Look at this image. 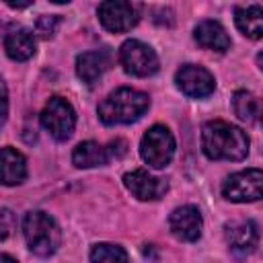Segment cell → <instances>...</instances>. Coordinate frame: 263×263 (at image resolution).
<instances>
[{
    "mask_svg": "<svg viewBox=\"0 0 263 263\" xmlns=\"http://www.w3.org/2000/svg\"><path fill=\"white\" fill-rule=\"evenodd\" d=\"M201 148L212 160H242L249 154V138L240 127L216 119L203 125Z\"/></svg>",
    "mask_w": 263,
    "mask_h": 263,
    "instance_id": "cell-1",
    "label": "cell"
},
{
    "mask_svg": "<svg viewBox=\"0 0 263 263\" xmlns=\"http://www.w3.org/2000/svg\"><path fill=\"white\" fill-rule=\"evenodd\" d=\"M111 66V55L107 49H97V51H84L76 58V74L84 84H95L105 70Z\"/></svg>",
    "mask_w": 263,
    "mask_h": 263,
    "instance_id": "cell-13",
    "label": "cell"
},
{
    "mask_svg": "<svg viewBox=\"0 0 263 263\" xmlns=\"http://www.w3.org/2000/svg\"><path fill=\"white\" fill-rule=\"evenodd\" d=\"M224 236L232 253L236 255H249L255 251L259 242V230L253 220H234L224 226Z\"/></svg>",
    "mask_w": 263,
    "mask_h": 263,
    "instance_id": "cell-12",
    "label": "cell"
},
{
    "mask_svg": "<svg viewBox=\"0 0 263 263\" xmlns=\"http://www.w3.org/2000/svg\"><path fill=\"white\" fill-rule=\"evenodd\" d=\"M6 115H8V92H6V84H4V80L0 78V127L4 125Z\"/></svg>",
    "mask_w": 263,
    "mask_h": 263,
    "instance_id": "cell-23",
    "label": "cell"
},
{
    "mask_svg": "<svg viewBox=\"0 0 263 263\" xmlns=\"http://www.w3.org/2000/svg\"><path fill=\"white\" fill-rule=\"evenodd\" d=\"M175 154V138L164 125H152L140 142V156L152 168H164Z\"/></svg>",
    "mask_w": 263,
    "mask_h": 263,
    "instance_id": "cell-4",
    "label": "cell"
},
{
    "mask_svg": "<svg viewBox=\"0 0 263 263\" xmlns=\"http://www.w3.org/2000/svg\"><path fill=\"white\" fill-rule=\"evenodd\" d=\"M234 23L242 35L249 39H261L263 35V8L259 4L251 6H236L234 10Z\"/></svg>",
    "mask_w": 263,
    "mask_h": 263,
    "instance_id": "cell-17",
    "label": "cell"
},
{
    "mask_svg": "<svg viewBox=\"0 0 263 263\" xmlns=\"http://www.w3.org/2000/svg\"><path fill=\"white\" fill-rule=\"evenodd\" d=\"M58 25H60V16H39L37 23H35V31H37L41 37L47 39V37H51V35L55 33Z\"/></svg>",
    "mask_w": 263,
    "mask_h": 263,
    "instance_id": "cell-21",
    "label": "cell"
},
{
    "mask_svg": "<svg viewBox=\"0 0 263 263\" xmlns=\"http://www.w3.org/2000/svg\"><path fill=\"white\" fill-rule=\"evenodd\" d=\"M263 193V173L261 168H247L240 173L230 175L222 183V195L228 201L245 203V201H257Z\"/></svg>",
    "mask_w": 263,
    "mask_h": 263,
    "instance_id": "cell-7",
    "label": "cell"
},
{
    "mask_svg": "<svg viewBox=\"0 0 263 263\" xmlns=\"http://www.w3.org/2000/svg\"><path fill=\"white\" fill-rule=\"evenodd\" d=\"M4 49H6L8 58H12L16 62H25V60L33 58V53H35L33 31H29L23 25L8 27V31L4 35Z\"/></svg>",
    "mask_w": 263,
    "mask_h": 263,
    "instance_id": "cell-14",
    "label": "cell"
},
{
    "mask_svg": "<svg viewBox=\"0 0 263 263\" xmlns=\"http://www.w3.org/2000/svg\"><path fill=\"white\" fill-rule=\"evenodd\" d=\"M41 125L58 142H64L72 136V132L76 127V111L66 99L51 97L41 111Z\"/></svg>",
    "mask_w": 263,
    "mask_h": 263,
    "instance_id": "cell-5",
    "label": "cell"
},
{
    "mask_svg": "<svg viewBox=\"0 0 263 263\" xmlns=\"http://www.w3.org/2000/svg\"><path fill=\"white\" fill-rule=\"evenodd\" d=\"M175 82L181 88V92H185L187 97H193V99L210 97L216 88L214 74L210 70H205L203 66H195V64L181 66L175 74Z\"/></svg>",
    "mask_w": 263,
    "mask_h": 263,
    "instance_id": "cell-9",
    "label": "cell"
},
{
    "mask_svg": "<svg viewBox=\"0 0 263 263\" xmlns=\"http://www.w3.org/2000/svg\"><path fill=\"white\" fill-rule=\"evenodd\" d=\"M23 236L27 240V247L31 253L39 257H49L58 251L62 242V232L55 220L39 210H33L25 214L23 218Z\"/></svg>",
    "mask_w": 263,
    "mask_h": 263,
    "instance_id": "cell-3",
    "label": "cell"
},
{
    "mask_svg": "<svg viewBox=\"0 0 263 263\" xmlns=\"http://www.w3.org/2000/svg\"><path fill=\"white\" fill-rule=\"evenodd\" d=\"M12 230H14V216H12V212L10 210H0V240L10 236Z\"/></svg>",
    "mask_w": 263,
    "mask_h": 263,
    "instance_id": "cell-22",
    "label": "cell"
},
{
    "mask_svg": "<svg viewBox=\"0 0 263 263\" xmlns=\"http://www.w3.org/2000/svg\"><path fill=\"white\" fill-rule=\"evenodd\" d=\"M150 99L146 92L136 88H117L99 105V119L105 125L132 123L148 111Z\"/></svg>",
    "mask_w": 263,
    "mask_h": 263,
    "instance_id": "cell-2",
    "label": "cell"
},
{
    "mask_svg": "<svg viewBox=\"0 0 263 263\" xmlns=\"http://www.w3.org/2000/svg\"><path fill=\"white\" fill-rule=\"evenodd\" d=\"M201 214L195 205H181L175 208L173 214L168 216V228L173 232V236H177L179 240L185 242H193L201 236Z\"/></svg>",
    "mask_w": 263,
    "mask_h": 263,
    "instance_id": "cell-11",
    "label": "cell"
},
{
    "mask_svg": "<svg viewBox=\"0 0 263 263\" xmlns=\"http://www.w3.org/2000/svg\"><path fill=\"white\" fill-rule=\"evenodd\" d=\"M99 21L111 33H125L140 21V6L121 0H107L99 6Z\"/></svg>",
    "mask_w": 263,
    "mask_h": 263,
    "instance_id": "cell-8",
    "label": "cell"
},
{
    "mask_svg": "<svg viewBox=\"0 0 263 263\" xmlns=\"http://www.w3.org/2000/svg\"><path fill=\"white\" fill-rule=\"evenodd\" d=\"M90 263H129V261L123 247L111 242H99L90 249Z\"/></svg>",
    "mask_w": 263,
    "mask_h": 263,
    "instance_id": "cell-20",
    "label": "cell"
},
{
    "mask_svg": "<svg viewBox=\"0 0 263 263\" xmlns=\"http://www.w3.org/2000/svg\"><path fill=\"white\" fill-rule=\"evenodd\" d=\"M232 107H234V113L238 115V119H242L247 123H257V119L261 115V103L249 90H236L232 97Z\"/></svg>",
    "mask_w": 263,
    "mask_h": 263,
    "instance_id": "cell-19",
    "label": "cell"
},
{
    "mask_svg": "<svg viewBox=\"0 0 263 263\" xmlns=\"http://www.w3.org/2000/svg\"><path fill=\"white\" fill-rule=\"evenodd\" d=\"M193 39L205 47V49H214V51H226L230 47V37L226 33V29L218 23V21H201L195 29H193Z\"/></svg>",
    "mask_w": 263,
    "mask_h": 263,
    "instance_id": "cell-16",
    "label": "cell"
},
{
    "mask_svg": "<svg viewBox=\"0 0 263 263\" xmlns=\"http://www.w3.org/2000/svg\"><path fill=\"white\" fill-rule=\"evenodd\" d=\"M27 179V160L25 156L12 148H0V185H18Z\"/></svg>",
    "mask_w": 263,
    "mask_h": 263,
    "instance_id": "cell-15",
    "label": "cell"
},
{
    "mask_svg": "<svg viewBox=\"0 0 263 263\" xmlns=\"http://www.w3.org/2000/svg\"><path fill=\"white\" fill-rule=\"evenodd\" d=\"M119 62L127 74L140 76V78L152 76L158 70V55L150 45L138 39H127L119 47Z\"/></svg>",
    "mask_w": 263,
    "mask_h": 263,
    "instance_id": "cell-6",
    "label": "cell"
},
{
    "mask_svg": "<svg viewBox=\"0 0 263 263\" xmlns=\"http://www.w3.org/2000/svg\"><path fill=\"white\" fill-rule=\"evenodd\" d=\"M0 263H16V259L6 255V253H0Z\"/></svg>",
    "mask_w": 263,
    "mask_h": 263,
    "instance_id": "cell-25",
    "label": "cell"
},
{
    "mask_svg": "<svg viewBox=\"0 0 263 263\" xmlns=\"http://www.w3.org/2000/svg\"><path fill=\"white\" fill-rule=\"evenodd\" d=\"M123 185L127 187V191L142 199V201H154V199H160L166 189H168V183L160 177H154L150 175L148 171L144 168H134L129 173L123 175Z\"/></svg>",
    "mask_w": 263,
    "mask_h": 263,
    "instance_id": "cell-10",
    "label": "cell"
},
{
    "mask_svg": "<svg viewBox=\"0 0 263 263\" xmlns=\"http://www.w3.org/2000/svg\"><path fill=\"white\" fill-rule=\"evenodd\" d=\"M107 148V152H109V158H119V156H123L125 152H127V144L123 142V140H113L109 146H105Z\"/></svg>",
    "mask_w": 263,
    "mask_h": 263,
    "instance_id": "cell-24",
    "label": "cell"
},
{
    "mask_svg": "<svg viewBox=\"0 0 263 263\" xmlns=\"http://www.w3.org/2000/svg\"><path fill=\"white\" fill-rule=\"evenodd\" d=\"M111 158H109V152L105 146H101L99 142H80L74 152H72V162L74 166L78 168H92V166H103L107 164Z\"/></svg>",
    "mask_w": 263,
    "mask_h": 263,
    "instance_id": "cell-18",
    "label": "cell"
}]
</instances>
